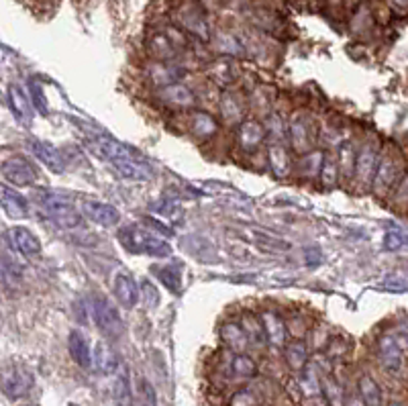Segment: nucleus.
<instances>
[{
	"instance_id": "1",
	"label": "nucleus",
	"mask_w": 408,
	"mask_h": 406,
	"mask_svg": "<svg viewBox=\"0 0 408 406\" xmlns=\"http://www.w3.org/2000/svg\"><path fill=\"white\" fill-rule=\"evenodd\" d=\"M119 241L129 253L135 255H149V257H168L172 255V247L163 237L152 233L143 227H125L119 231Z\"/></svg>"
},
{
	"instance_id": "2",
	"label": "nucleus",
	"mask_w": 408,
	"mask_h": 406,
	"mask_svg": "<svg viewBox=\"0 0 408 406\" xmlns=\"http://www.w3.org/2000/svg\"><path fill=\"white\" fill-rule=\"evenodd\" d=\"M35 200H37L39 209H41L49 219L54 220V222H58L60 227H63V229H76V227L82 225V215H80V211H78L67 198H63L60 194L41 190V192L35 196Z\"/></svg>"
},
{
	"instance_id": "3",
	"label": "nucleus",
	"mask_w": 408,
	"mask_h": 406,
	"mask_svg": "<svg viewBox=\"0 0 408 406\" xmlns=\"http://www.w3.org/2000/svg\"><path fill=\"white\" fill-rule=\"evenodd\" d=\"M90 313L95 318V325L98 327V331L111 339H117L123 335V318L119 309L113 304V300L104 294H92L90 298Z\"/></svg>"
},
{
	"instance_id": "4",
	"label": "nucleus",
	"mask_w": 408,
	"mask_h": 406,
	"mask_svg": "<svg viewBox=\"0 0 408 406\" xmlns=\"http://www.w3.org/2000/svg\"><path fill=\"white\" fill-rule=\"evenodd\" d=\"M176 23L184 29L198 37L200 41H211V25L204 15V10L196 2H186L176 10Z\"/></svg>"
},
{
	"instance_id": "5",
	"label": "nucleus",
	"mask_w": 408,
	"mask_h": 406,
	"mask_svg": "<svg viewBox=\"0 0 408 406\" xmlns=\"http://www.w3.org/2000/svg\"><path fill=\"white\" fill-rule=\"evenodd\" d=\"M2 178L13 186H33L39 178V172L27 157L13 156L2 161Z\"/></svg>"
},
{
	"instance_id": "6",
	"label": "nucleus",
	"mask_w": 408,
	"mask_h": 406,
	"mask_svg": "<svg viewBox=\"0 0 408 406\" xmlns=\"http://www.w3.org/2000/svg\"><path fill=\"white\" fill-rule=\"evenodd\" d=\"M35 377H33L31 370H27L25 366L13 364L10 368H4L2 372V392L4 396L17 400L23 398L31 392Z\"/></svg>"
},
{
	"instance_id": "7",
	"label": "nucleus",
	"mask_w": 408,
	"mask_h": 406,
	"mask_svg": "<svg viewBox=\"0 0 408 406\" xmlns=\"http://www.w3.org/2000/svg\"><path fill=\"white\" fill-rule=\"evenodd\" d=\"M377 359L388 374H400L405 368V347L394 333L382 335L377 341Z\"/></svg>"
},
{
	"instance_id": "8",
	"label": "nucleus",
	"mask_w": 408,
	"mask_h": 406,
	"mask_svg": "<svg viewBox=\"0 0 408 406\" xmlns=\"http://www.w3.org/2000/svg\"><path fill=\"white\" fill-rule=\"evenodd\" d=\"M400 178V161L398 157L392 156V154H382L380 156V161H377V170L376 176H374V192L377 196H388L392 192L394 184L398 182Z\"/></svg>"
},
{
	"instance_id": "9",
	"label": "nucleus",
	"mask_w": 408,
	"mask_h": 406,
	"mask_svg": "<svg viewBox=\"0 0 408 406\" xmlns=\"http://www.w3.org/2000/svg\"><path fill=\"white\" fill-rule=\"evenodd\" d=\"M90 149L100 159L111 161L113 165L119 163V161H125V159H141V156L133 147H129V145L117 141V139H111V137H96V139H92L90 141Z\"/></svg>"
},
{
	"instance_id": "10",
	"label": "nucleus",
	"mask_w": 408,
	"mask_h": 406,
	"mask_svg": "<svg viewBox=\"0 0 408 406\" xmlns=\"http://www.w3.org/2000/svg\"><path fill=\"white\" fill-rule=\"evenodd\" d=\"M113 292L121 307L133 309L141 298V286L129 272H119L113 280Z\"/></svg>"
},
{
	"instance_id": "11",
	"label": "nucleus",
	"mask_w": 408,
	"mask_h": 406,
	"mask_svg": "<svg viewBox=\"0 0 408 406\" xmlns=\"http://www.w3.org/2000/svg\"><path fill=\"white\" fill-rule=\"evenodd\" d=\"M266 125L263 123H259V121H255V119H247V121H243L239 129H237V145L243 149V152H247V154H253V152H257L261 145H263V141H266Z\"/></svg>"
},
{
	"instance_id": "12",
	"label": "nucleus",
	"mask_w": 408,
	"mask_h": 406,
	"mask_svg": "<svg viewBox=\"0 0 408 406\" xmlns=\"http://www.w3.org/2000/svg\"><path fill=\"white\" fill-rule=\"evenodd\" d=\"M29 147H31L33 156L37 157L49 172H54V174L65 172V159H63L62 152L56 145H51L47 141H41V139H31Z\"/></svg>"
},
{
	"instance_id": "13",
	"label": "nucleus",
	"mask_w": 408,
	"mask_h": 406,
	"mask_svg": "<svg viewBox=\"0 0 408 406\" xmlns=\"http://www.w3.org/2000/svg\"><path fill=\"white\" fill-rule=\"evenodd\" d=\"M82 215L100 227H115L121 220V213L113 204L100 202V200H84Z\"/></svg>"
},
{
	"instance_id": "14",
	"label": "nucleus",
	"mask_w": 408,
	"mask_h": 406,
	"mask_svg": "<svg viewBox=\"0 0 408 406\" xmlns=\"http://www.w3.org/2000/svg\"><path fill=\"white\" fill-rule=\"evenodd\" d=\"M380 152L372 143L364 145L357 154V165H355V178L359 180L361 186H370L376 176L377 161H380Z\"/></svg>"
},
{
	"instance_id": "15",
	"label": "nucleus",
	"mask_w": 408,
	"mask_h": 406,
	"mask_svg": "<svg viewBox=\"0 0 408 406\" xmlns=\"http://www.w3.org/2000/svg\"><path fill=\"white\" fill-rule=\"evenodd\" d=\"M8 243H10V247L17 251V253L25 255L29 259L37 257L41 253V241H39V237L33 231L25 229V227H13L8 231Z\"/></svg>"
},
{
	"instance_id": "16",
	"label": "nucleus",
	"mask_w": 408,
	"mask_h": 406,
	"mask_svg": "<svg viewBox=\"0 0 408 406\" xmlns=\"http://www.w3.org/2000/svg\"><path fill=\"white\" fill-rule=\"evenodd\" d=\"M67 349H70V355L72 359L82 368V370H88L95 366V351L90 347L88 337L82 333V331H72L70 337H67Z\"/></svg>"
},
{
	"instance_id": "17",
	"label": "nucleus",
	"mask_w": 408,
	"mask_h": 406,
	"mask_svg": "<svg viewBox=\"0 0 408 406\" xmlns=\"http://www.w3.org/2000/svg\"><path fill=\"white\" fill-rule=\"evenodd\" d=\"M184 74H186L184 67H180V65H176V63L172 62H159L157 60V62H154L147 67L149 80L159 88L170 86V84H178L184 78Z\"/></svg>"
},
{
	"instance_id": "18",
	"label": "nucleus",
	"mask_w": 408,
	"mask_h": 406,
	"mask_svg": "<svg viewBox=\"0 0 408 406\" xmlns=\"http://www.w3.org/2000/svg\"><path fill=\"white\" fill-rule=\"evenodd\" d=\"M159 100L168 106H174V108H192L196 104L194 92L180 82L159 88Z\"/></svg>"
},
{
	"instance_id": "19",
	"label": "nucleus",
	"mask_w": 408,
	"mask_h": 406,
	"mask_svg": "<svg viewBox=\"0 0 408 406\" xmlns=\"http://www.w3.org/2000/svg\"><path fill=\"white\" fill-rule=\"evenodd\" d=\"M2 209H4V213L10 219H25V217H29V200L21 192H17L15 188L8 186V184L2 186Z\"/></svg>"
},
{
	"instance_id": "20",
	"label": "nucleus",
	"mask_w": 408,
	"mask_h": 406,
	"mask_svg": "<svg viewBox=\"0 0 408 406\" xmlns=\"http://www.w3.org/2000/svg\"><path fill=\"white\" fill-rule=\"evenodd\" d=\"M190 133L196 137V139H211L219 133V123L217 119L211 115V113H204V111H192L190 115Z\"/></svg>"
},
{
	"instance_id": "21",
	"label": "nucleus",
	"mask_w": 408,
	"mask_h": 406,
	"mask_svg": "<svg viewBox=\"0 0 408 406\" xmlns=\"http://www.w3.org/2000/svg\"><path fill=\"white\" fill-rule=\"evenodd\" d=\"M8 106H10V113L21 121V123H29L33 119V100H29V96L23 92L21 86H10L8 88Z\"/></svg>"
},
{
	"instance_id": "22",
	"label": "nucleus",
	"mask_w": 408,
	"mask_h": 406,
	"mask_svg": "<svg viewBox=\"0 0 408 406\" xmlns=\"http://www.w3.org/2000/svg\"><path fill=\"white\" fill-rule=\"evenodd\" d=\"M288 137H290V143L292 147L302 154L311 147V127H309V121L302 117V115H296L290 125H288Z\"/></svg>"
},
{
	"instance_id": "23",
	"label": "nucleus",
	"mask_w": 408,
	"mask_h": 406,
	"mask_svg": "<svg viewBox=\"0 0 408 406\" xmlns=\"http://www.w3.org/2000/svg\"><path fill=\"white\" fill-rule=\"evenodd\" d=\"M95 368L104 375H115L121 368V362H119L115 349L104 341L96 343L95 347Z\"/></svg>"
},
{
	"instance_id": "24",
	"label": "nucleus",
	"mask_w": 408,
	"mask_h": 406,
	"mask_svg": "<svg viewBox=\"0 0 408 406\" xmlns=\"http://www.w3.org/2000/svg\"><path fill=\"white\" fill-rule=\"evenodd\" d=\"M261 329L263 335L274 347H284L286 345V325H284L282 316L276 313H263L261 314Z\"/></svg>"
},
{
	"instance_id": "25",
	"label": "nucleus",
	"mask_w": 408,
	"mask_h": 406,
	"mask_svg": "<svg viewBox=\"0 0 408 406\" xmlns=\"http://www.w3.org/2000/svg\"><path fill=\"white\" fill-rule=\"evenodd\" d=\"M220 337L237 353H243L245 347L250 345V333L245 331V327L241 323H225L220 327Z\"/></svg>"
},
{
	"instance_id": "26",
	"label": "nucleus",
	"mask_w": 408,
	"mask_h": 406,
	"mask_svg": "<svg viewBox=\"0 0 408 406\" xmlns=\"http://www.w3.org/2000/svg\"><path fill=\"white\" fill-rule=\"evenodd\" d=\"M117 172L127 178V180H135V182H147L154 178V170L143 161V159H125L115 163Z\"/></svg>"
},
{
	"instance_id": "27",
	"label": "nucleus",
	"mask_w": 408,
	"mask_h": 406,
	"mask_svg": "<svg viewBox=\"0 0 408 406\" xmlns=\"http://www.w3.org/2000/svg\"><path fill=\"white\" fill-rule=\"evenodd\" d=\"M178 45H182V43H178L176 37H172V31L157 33L149 41V49L159 62H170L178 54Z\"/></svg>"
},
{
	"instance_id": "28",
	"label": "nucleus",
	"mask_w": 408,
	"mask_h": 406,
	"mask_svg": "<svg viewBox=\"0 0 408 406\" xmlns=\"http://www.w3.org/2000/svg\"><path fill=\"white\" fill-rule=\"evenodd\" d=\"M220 115L227 125H241L243 123V106L233 92L225 90L220 96Z\"/></svg>"
},
{
	"instance_id": "29",
	"label": "nucleus",
	"mask_w": 408,
	"mask_h": 406,
	"mask_svg": "<svg viewBox=\"0 0 408 406\" xmlns=\"http://www.w3.org/2000/svg\"><path fill=\"white\" fill-rule=\"evenodd\" d=\"M268 159H270V168L274 172V176L278 178H286L292 172V161H290V154L284 147L282 143H272L268 149Z\"/></svg>"
},
{
	"instance_id": "30",
	"label": "nucleus",
	"mask_w": 408,
	"mask_h": 406,
	"mask_svg": "<svg viewBox=\"0 0 408 406\" xmlns=\"http://www.w3.org/2000/svg\"><path fill=\"white\" fill-rule=\"evenodd\" d=\"M156 278L161 282L163 288H168L170 292H180L182 290V268L176 263H168V266H156L154 268Z\"/></svg>"
},
{
	"instance_id": "31",
	"label": "nucleus",
	"mask_w": 408,
	"mask_h": 406,
	"mask_svg": "<svg viewBox=\"0 0 408 406\" xmlns=\"http://www.w3.org/2000/svg\"><path fill=\"white\" fill-rule=\"evenodd\" d=\"M357 149H355V145L351 143V141H345V143H341V147H339V170H341V176L343 178H353L355 176V165H357Z\"/></svg>"
},
{
	"instance_id": "32",
	"label": "nucleus",
	"mask_w": 408,
	"mask_h": 406,
	"mask_svg": "<svg viewBox=\"0 0 408 406\" xmlns=\"http://www.w3.org/2000/svg\"><path fill=\"white\" fill-rule=\"evenodd\" d=\"M286 362L292 370H304L309 362V347L304 341H292L286 345Z\"/></svg>"
},
{
	"instance_id": "33",
	"label": "nucleus",
	"mask_w": 408,
	"mask_h": 406,
	"mask_svg": "<svg viewBox=\"0 0 408 406\" xmlns=\"http://www.w3.org/2000/svg\"><path fill=\"white\" fill-rule=\"evenodd\" d=\"M339 176H341V170H339V161L333 159L331 156H325L323 159V165H320V172H318V178H320V184L327 190H333V188L339 184Z\"/></svg>"
},
{
	"instance_id": "34",
	"label": "nucleus",
	"mask_w": 408,
	"mask_h": 406,
	"mask_svg": "<svg viewBox=\"0 0 408 406\" xmlns=\"http://www.w3.org/2000/svg\"><path fill=\"white\" fill-rule=\"evenodd\" d=\"M359 394H361L366 406H382V390L372 375L359 377Z\"/></svg>"
},
{
	"instance_id": "35",
	"label": "nucleus",
	"mask_w": 408,
	"mask_h": 406,
	"mask_svg": "<svg viewBox=\"0 0 408 406\" xmlns=\"http://www.w3.org/2000/svg\"><path fill=\"white\" fill-rule=\"evenodd\" d=\"M113 396L121 406H131V386H129V374L121 366L119 372L115 374V382H113Z\"/></svg>"
},
{
	"instance_id": "36",
	"label": "nucleus",
	"mask_w": 408,
	"mask_h": 406,
	"mask_svg": "<svg viewBox=\"0 0 408 406\" xmlns=\"http://www.w3.org/2000/svg\"><path fill=\"white\" fill-rule=\"evenodd\" d=\"M209 74H211V78H213L217 84H220V86H229V84L235 82V67H233V63L229 62L227 58L213 63Z\"/></svg>"
},
{
	"instance_id": "37",
	"label": "nucleus",
	"mask_w": 408,
	"mask_h": 406,
	"mask_svg": "<svg viewBox=\"0 0 408 406\" xmlns=\"http://www.w3.org/2000/svg\"><path fill=\"white\" fill-rule=\"evenodd\" d=\"M215 43H217V47H219L220 54H225L227 58L229 56H239L241 51H243V47H241V43H239V39L235 37V35H231V33L227 31H219L215 35Z\"/></svg>"
},
{
	"instance_id": "38",
	"label": "nucleus",
	"mask_w": 408,
	"mask_h": 406,
	"mask_svg": "<svg viewBox=\"0 0 408 406\" xmlns=\"http://www.w3.org/2000/svg\"><path fill=\"white\" fill-rule=\"evenodd\" d=\"M231 370L237 377H253L257 374V364L253 362L250 355L245 353H237L233 357V364H231Z\"/></svg>"
},
{
	"instance_id": "39",
	"label": "nucleus",
	"mask_w": 408,
	"mask_h": 406,
	"mask_svg": "<svg viewBox=\"0 0 408 406\" xmlns=\"http://www.w3.org/2000/svg\"><path fill=\"white\" fill-rule=\"evenodd\" d=\"M263 125H266V135H268V139H272V143H282L284 139H286L288 127L284 125L280 115H270Z\"/></svg>"
},
{
	"instance_id": "40",
	"label": "nucleus",
	"mask_w": 408,
	"mask_h": 406,
	"mask_svg": "<svg viewBox=\"0 0 408 406\" xmlns=\"http://www.w3.org/2000/svg\"><path fill=\"white\" fill-rule=\"evenodd\" d=\"M408 245V235L402 231H388L384 235V247L388 251H396Z\"/></svg>"
},
{
	"instance_id": "41",
	"label": "nucleus",
	"mask_w": 408,
	"mask_h": 406,
	"mask_svg": "<svg viewBox=\"0 0 408 406\" xmlns=\"http://www.w3.org/2000/svg\"><path fill=\"white\" fill-rule=\"evenodd\" d=\"M323 159H325V156L318 154V152H314L311 156L302 157V174H304V176H314V174H318V172H320V165H323Z\"/></svg>"
},
{
	"instance_id": "42",
	"label": "nucleus",
	"mask_w": 408,
	"mask_h": 406,
	"mask_svg": "<svg viewBox=\"0 0 408 406\" xmlns=\"http://www.w3.org/2000/svg\"><path fill=\"white\" fill-rule=\"evenodd\" d=\"M141 298L149 309H156L159 304V290L149 280L141 282Z\"/></svg>"
},
{
	"instance_id": "43",
	"label": "nucleus",
	"mask_w": 408,
	"mask_h": 406,
	"mask_svg": "<svg viewBox=\"0 0 408 406\" xmlns=\"http://www.w3.org/2000/svg\"><path fill=\"white\" fill-rule=\"evenodd\" d=\"M302 390L307 394H318L320 392V380L314 372V368H304V375H302Z\"/></svg>"
},
{
	"instance_id": "44",
	"label": "nucleus",
	"mask_w": 408,
	"mask_h": 406,
	"mask_svg": "<svg viewBox=\"0 0 408 406\" xmlns=\"http://www.w3.org/2000/svg\"><path fill=\"white\" fill-rule=\"evenodd\" d=\"M31 100L33 106H35L41 115H47V113H49L47 102H45V98H43V90H41V86H39L37 82H33L31 84Z\"/></svg>"
},
{
	"instance_id": "45",
	"label": "nucleus",
	"mask_w": 408,
	"mask_h": 406,
	"mask_svg": "<svg viewBox=\"0 0 408 406\" xmlns=\"http://www.w3.org/2000/svg\"><path fill=\"white\" fill-rule=\"evenodd\" d=\"M394 200H396L398 204H407L408 202V172L405 174V178L400 180L396 192H394Z\"/></svg>"
},
{
	"instance_id": "46",
	"label": "nucleus",
	"mask_w": 408,
	"mask_h": 406,
	"mask_svg": "<svg viewBox=\"0 0 408 406\" xmlns=\"http://www.w3.org/2000/svg\"><path fill=\"white\" fill-rule=\"evenodd\" d=\"M231 403H233V406H253L255 405V398H253L247 390H241V392H237V394L233 396Z\"/></svg>"
},
{
	"instance_id": "47",
	"label": "nucleus",
	"mask_w": 408,
	"mask_h": 406,
	"mask_svg": "<svg viewBox=\"0 0 408 406\" xmlns=\"http://www.w3.org/2000/svg\"><path fill=\"white\" fill-rule=\"evenodd\" d=\"M384 290H392V292H407L408 290V282L407 280H398V278H390L384 284Z\"/></svg>"
},
{
	"instance_id": "48",
	"label": "nucleus",
	"mask_w": 408,
	"mask_h": 406,
	"mask_svg": "<svg viewBox=\"0 0 408 406\" xmlns=\"http://www.w3.org/2000/svg\"><path fill=\"white\" fill-rule=\"evenodd\" d=\"M390 2L398 8H408V0H390Z\"/></svg>"
},
{
	"instance_id": "49",
	"label": "nucleus",
	"mask_w": 408,
	"mask_h": 406,
	"mask_svg": "<svg viewBox=\"0 0 408 406\" xmlns=\"http://www.w3.org/2000/svg\"><path fill=\"white\" fill-rule=\"evenodd\" d=\"M347 406H366V403H364V398H351Z\"/></svg>"
},
{
	"instance_id": "50",
	"label": "nucleus",
	"mask_w": 408,
	"mask_h": 406,
	"mask_svg": "<svg viewBox=\"0 0 408 406\" xmlns=\"http://www.w3.org/2000/svg\"><path fill=\"white\" fill-rule=\"evenodd\" d=\"M390 406H400V405H396V403H392V405H390Z\"/></svg>"
}]
</instances>
